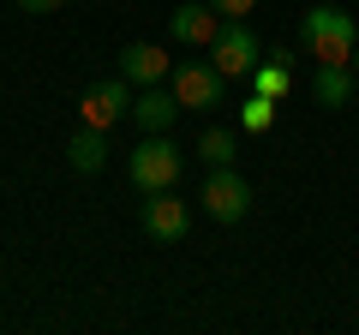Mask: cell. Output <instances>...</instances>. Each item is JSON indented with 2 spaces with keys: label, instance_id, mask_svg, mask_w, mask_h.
I'll return each instance as SVG.
<instances>
[{
  "label": "cell",
  "instance_id": "12",
  "mask_svg": "<svg viewBox=\"0 0 359 335\" xmlns=\"http://www.w3.org/2000/svg\"><path fill=\"white\" fill-rule=\"evenodd\" d=\"M66 162H72L78 174H96V168L108 162V132L102 126H78L72 138H66Z\"/></svg>",
  "mask_w": 359,
  "mask_h": 335
},
{
  "label": "cell",
  "instance_id": "1",
  "mask_svg": "<svg viewBox=\"0 0 359 335\" xmlns=\"http://www.w3.org/2000/svg\"><path fill=\"white\" fill-rule=\"evenodd\" d=\"M299 42L318 66H353V48H359V30L341 6H311L306 25H299Z\"/></svg>",
  "mask_w": 359,
  "mask_h": 335
},
{
  "label": "cell",
  "instance_id": "14",
  "mask_svg": "<svg viewBox=\"0 0 359 335\" xmlns=\"http://www.w3.org/2000/svg\"><path fill=\"white\" fill-rule=\"evenodd\" d=\"M198 156H204L210 168H233V156H240V138H233L228 126H210L204 138H198Z\"/></svg>",
  "mask_w": 359,
  "mask_h": 335
},
{
  "label": "cell",
  "instance_id": "10",
  "mask_svg": "<svg viewBox=\"0 0 359 335\" xmlns=\"http://www.w3.org/2000/svg\"><path fill=\"white\" fill-rule=\"evenodd\" d=\"M132 120H138L144 132H168L180 120V96L162 90V84H144V90L132 96Z\"/></svg>",
  "mask_w": 359,
  "mask_h": 335
},
{
  "label": "cell",
  "instance_id": "7",
  "mask_svg": "<svg viewBox=\"0 0 359 335\" xmlns=\"http://www.w3.org/2000/svg\"><path fill=\"white\" fill-rule=\"evenodd\" d=\"M144 233L162 240V245L186 240L192 233V210L180 204V198H168V192H144Z\"/></svg>",
  "mask_w": 359,
  "mask_h": 335
},
{
  "label": "cell",
  "instance_id": "18",
  "mask_svg": "<svg viewBox=\"0 0 359 335\" xmlns=\"http://www.w3.org/2000/svg\"><path fill=\"white\" fill-rule=\"evenodd\" d=\"M353 72H359V48H353Z\"/></svg>",
  "mask_w": 359,
  "mask_h": 335
},
{
  "label": "cell",
  "instance_id": "9",
  "mask_svg": "<svg viewBox=\"0 0 359 335\" xmlns=\"http://www.w3.org/2000/svg\"><path fill=\"white\" fill-rule=\"evenodd\" d=\"M120 78H132V84H162V78H174V60L156 42H126L120 48Z\"/></svg>",
  "mask_w": 359,
  "mask_h": 335
},
{
  "label": "cell",
  "instance_id": "2",
  "mask_svg": "<svg viewBox=\"0 0 359 335\" xmlns=\"http://www.w3.org/2000/svg\"><path fill=\"white\" fill-rule=\"evenodd\" d=\"M180 168H186V156H180V144H168V132H144V144L132 150L126 174L138 192H174Z\"/></svg>",
  "mask_w": 359,
  "mask_h": 335
},
{
  "label": "cell",
  "instance_id": "16",
  "mask_svg": "<svg viewBox=\"0 0 359 335\" xmlns=\"http://www.w3.org/2000/svg\"><path fill=\"white\" fill-rule=\"evenodd\" d=\"M210 6H216L222 18H252V6H257V0H210Z\"/></svg>",
  "mask_w": 359,
  "mask_h": 335
},
{
  "label": "cell",
  "instance_id": "8",
  "mask_svg": "<svg viewBox=\"0 0 359 335\" xmlns=\"http://www.w3.org/2000/svg\"><path fill=\"white\" fill-rule=\"evenodd\" d=\"M168 36L186 42V48H210V42L222 36V13H216V6H204V0H192V6H174V18H168Z\"/></svg>",
  "mask_w": 359,
  "mask_h": 335
},
{
  "label": "cell",
  "instance_id": "4",
  "mask_svg": "<svg viewBox=\"0 0 359 335\" xmlns=\"http://www.w3.org/2000/svg\"><path fill=\"white\" fill-rule=\"evenodd\" d=\"M198 198H204L210 221H240L245 210H252V186H245V174H233V168H210Z\"/></svg>",
  "mask_w": 359,
  "mask_h": 335
},
{
  "label": "cell",
  "instance_id": "15",
  "mask_svg": "<svg viewBox=\"0 0 359 335\" xmlns=\"http://www.w3.org/2000/svg\"><path fill=\"white\" fill-rule=\"evenodd\" d=\"M269 120H276V96L252 90V102H240V126L245 132H269Z\"/></svg>",
  "mask_w": 359,
  "mask_h": 335
},
{
  "label": "cell",
  "instance_id": "3",
  "mask_svg": "<svg viewBox=\"0 0 359 335\" xmlns=\"http://www.w3.org/2000/svg\"><path fill=\"white\" fill-rule=\"evenodd\" d=\"M174 96H180V108L210 114V108H222V96H228V72H222L216 60H186V66H174Z\"/></svg>",
  "mask_w": 359,
  "mask_h": 335
},
{
  "label": "cell",
  "instance_id": "11",
  "mask_svg": "<svg viewBox=\"0 0 359 335\" xmlns=\"http://www.w3.org/2000/svg\"><path fill=\"white\" fill-rule=\"evenodd\" d=\"M353 84H359L353 66H318L311 96H318V108H347V102H353Z\"/></svg>",
  "mask_w": 359,
  "mask_h": 335
},
{
  "label": "cell",
  "instance_id": "6",
  "mask_svg": "<svg viewBox=\"0 0 359 335\" xmlns=\"http://www.w3.org/2000/svg\"><path fill=\"white\" fill-rule=\"evenodd\" d=\"M78 114H84V126H114V120L132 114V78H108V84H90L84 96H78Z\"/></svg>",
  "mask_w": 359,
  "mask_h": 335
},
{
  "label": "cell",
  "instance_id": "5",
  "mask_svg": "<svg viewBox=\"0 0 359 335\" xmlns=\"http://www.w3.org/2000/svg\"><path fill=\"white\" fill-rule=\"evenodd\" d=\"M210 60H216L228 78H252V66L264 60V42L252 36V25H245V18H228V25H222V36L210 42Z\"/></svg>",
  "mask_w": 359,
  "mask_h": 335
},
{
  "label": "cell",
  "instance_id": "13",
  "mask_svg": "<svg viewBox=\"0 0 359 335\" xmlns=\"http://www.w3.org/2000/svg\"><path fill=\"white\" fill-rule=\"evenodd\" d=\"M287 66H294V54H287V48H264V60L252 66V90H264V96L282 102V96H287Z\"/></svg>",
  "mask_w": 359,
  "mask_h": 335
},
{
  "label": "cell",
  "instance_id": "17",
  "mask_svg": "<svg viewBox=\"0 0 359 335\" xmlns=\"http://www.w3.org/2000/svg\"><path fill=\"white\" fill-rule=\"evenodd\" d=\"M18 6H25V13H60L66 0H18Z\"/></svg>",
  "mask_w": 359,
  "mask_h": 335
}]
</instances>
